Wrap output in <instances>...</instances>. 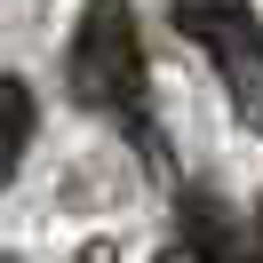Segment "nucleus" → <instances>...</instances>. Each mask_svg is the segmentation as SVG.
I'll return each mask as SVG.
<instances>
[{
	"label": "nucleus",
	"instance_id": "nucleus-1",
	"mask_svg": "<svg viewBox=\"0 0 263 263\" xmlns=\"http://www.w3.org/2000/svg\"><path fill=\"white\" fill-rule=\"evenodd\" d=\"M64 72H72V96L88 112H136L144 104V40H136L128 0H88L80 8Z\"/></svg>",
	"mask_w": 263,
	"mask_h": 263
},
{
	"label": "nucleus",
	"instance_id": "nucleus-2",
	"mask_svg": "<svg viewBox=\"0 0 263 263\" xmlns=\"http://www.w3.org/2000/svg\"><path fill=\"white\" fill-rule=\"evenodd\" d=\"M183 32L223 64L231 104L247 112V128H263V32L247 24V8H208V0H183Z\"/></svg>",
	"mask_w": 263,
	"mask_h": 263
},
{
	"label": "nucleus",
	"instance_id": "nucleus-3",
	"mask_svg": "<svg viewBox=\"0 0 263 263\" xmlns=\"http://www.w3.org/2000/svg\"><path fill=\"white\" fill-rule=\"evenodd\" d=\"M32 88L16 80V72H8V80H0V192H8V183H16V167H24V144H32Z\"/></svg>",
	"mask_w": 263,
	"mask_h": 263
},
{
	"label": "nucleus",
	"instance_id": "nucleus-4",
	"mask_svg": "<svg viewBox=\"0 0 263 263\" xmlns=\"http://www.w3.org/2000/svg\"><path fill=\"white\" fill-rule=\"evenodd\" d=\"M160 263H208L199 247H160Z\"/></svg>",
	"mask_w": 263,
	"mask_h": 263
},
{
	"label": "nucleus",
	"instance_id": "nucleus-5",
	"mask_svg": "<svg viewBox=\"0 0 263 263\" xmlns=\"http://www.w3.org/2000/svg\"><path fill=\"white\" fill-rule=\"evenodd\" d=\"M0 263H16V255H0Z\"/></svg>",
	"mask_w": 263,
	"mask_h": 263
}]
</instances>
